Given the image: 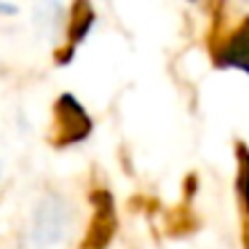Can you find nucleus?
Returning a JSON list of instances; mask_svg holds the SVG:
<instances>
[{
  "instance_id": "f03ea898",
  "label": "nucleus",
  "mask_w": 249,
  "mask_h": 249,
  "mask_svg": "<svg viewBox=\"0 0 249 249\" xmlns=\"http://www.w3.org/2000/svg\"><path fill=\"white\" fill-rule=\"evenodd\" d=\"M56 118H59V131H62L59 142H56L59 147L78 145L91 134V118L72 94H62L56 99Z\"/></svg>"
},
{
  "instance_id": "423d86ee",
  "label": "nucleus",
  "mask_w": 249,
  "mask_h": 249,
  "mask_svg": "<svg viewBox=\"0 0 249 249\" xmlns=\"http://www.w3.org/2000/svg\"><path fill=\"white\" fill-rule=\"evenodd\" d=\"M17 11L19 8L14 6V3H3V0H0V17H14Z\"/></svg>"
},
{
  "instance_id": "20e7f679",
  "label": "nucleus",
  "mask_w": 249,
  "mask_h": 249,
  "mask_svg": "<svg viewBox=\"0 0 249 249\" xmlns=\"http://www.w3.org/2000/svg\"><path fill=\"white\" fill-rule=\"evenodd\" d=\"M94 27V11L91 6H83L78 3L72 8V17H70V24H67V40H70V49H78L81 40L89 35V30Z\"/></svg>"
},
{
  "instance_id": "f257e3e1",
  "label": "nucleus",
  "mask_w": 249,
  "mask_h": 249,
  "mask_svg": "<svg viewBox=\"0 0 249 249\" xmlns=\"http://www.w3.org/2000/svg\"><path fill=\"white\" fill-rule=\"evenodd\" d=\"M72 220H75V212L70 201L62 193H46L43 198H38L30 217V249H59L72 231Z\"/></svg>"
},
{
  "instance_id": "7ed1b4c3",
  "label": "nucleus",
  "mask_w": 249,
  "mask_h": 249,
  "mask_svg": "<svg viewBox=\"0 0 249 249\" xmlns=\"http://www.w3.org/2000/svg\"><path fill=\"white\" fill-rule=\"evenodd\" d=\"M217 67H231V70H241L249 75V19L231 35L228 43L214 56Z\"/></svg>"
},
{
  "instance_id": "39448f33",
  "label": "nucleus",
  "mask_w": 249,
  "mask_h": 249,
  "mask_svg": "<svg viewBox=\"0 0 249 249\" xmlns=\"http://www.w3.org/2000/svg\"><path fill=\"white\" fill-rule=\"evenodd\" d=\"M236 193L244 206V214L249 220V150L238 145V172H236Z\"/></svg>"
}]
</instances>
